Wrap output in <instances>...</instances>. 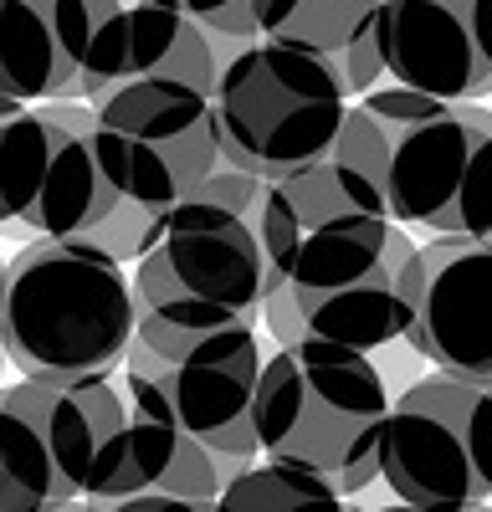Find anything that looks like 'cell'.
Returning a JSON list of instances; mask_svg holds the SVG:
<instances>
[{"label": "cell", "instance_id": "cell-1", "mask_svg": "<svg viewBox=\"0 0 492 512\" xmlns=\"http://www.w3.org/2000/svg\"><path fill=\"white\" fill-rule=\"evenodd\" d=\"M339 159L359 164L390 216L426 236H492V108L421 88H369L349 103Z\"/></svg>", "mask_w": 492, "mask_h": 512}, {"label": "cell", "instance_id": "cell-2", "mask_svg": "<svg viewBox=\"0 0 492 512\" xmlns=\"http://www.w3.org/2000/svg\"><path fill=\"white\" fill-rule=\"evenodd\" d=\"M139 333V287L82 236H31L6 262L0 349L21 374L123 369Z\"/></svg>", "mask_w": 492, "mask_h": 512}, {"label": "cell", "instance_id": "cell-3", "mask_svg": "<svg viewBox=\"0 0 492 512\" xmlns=\"http://www.w3.org/2000/svg\"><path fill=\"white\" fill-rule=\"evenodd\" d=\"M390 390L369 349L298 338L277 344L262 364L257 441L272 461L328 472L344 497L380 482V441L390 420Z\"/></svg>", "mask_w": 492, "mask_h": 512}, {"label": "cell", "instance_id": "cell-4", "mask_svg": "<svg viewBox=\"0 0 492 512\" xmlns=\"http://www.w3.org/2000/svg\"><path fill=\"white\" fill-rule=\"evenodd\" d=\"M349 72L339 52L257 36L216 77V134L236 169L282 180L334 154L349 113Z\"/></svg>", "mask_w": 492, "mask_h": 512}, {"label": "cell", "instance_id": "cell-5", "mask_svg": "<svg viewBox=\"0 0 492 512\" xmlns=\"http://www.w3.org/2000/svg\"><path fill=\"white\" fill-rule=\"evenodd\" d=\"M252 221L262 231L272 277H282L287 287L354 277L416 246L405 236L410 226L390 216L385 190L339 154L298 169V175L262 180Z\"/></svg>", "mask_w": 492, "mask_h": 512}, {"label": "cell", "instance_id": "cell-6", "mask_svg": "<svg viewBox=\"0 0 492 512\" xmlns=\"http://www.w3.org/2000/svg\"><path fill=\"white\" fill-rule=\"evenodd\" d=\"M267 272L272 262L257 221L195 190L164 216V236L134 272L139 313L180 328L257 323L267 303Z\"/></svg>", "mask_w": 492, "mask_h": 512}, {"label": "cell", "instance_id": "cell-7", "mask_svg": "<svg viewBox=\"0 0 492 512\" xmlns=\"http://www.w3.org/2000/svg\"><path fill=\"white\" fill-rule=\"evenodd\" d=\"M93 144L123 200L170 216L226 164L216 103L185 77H139L93 103Z\"/></svg>", "mask_w": 492, "mask_h": 512}, {"label": "cell", "instance_id": "cell-8", "mask_svg": "<svg viewBox=\"0 0 492 512\" xmlns=\"http://www.w3.org/2000/svg\"><path fill=\"white\" fill-rule=\"evenodd\" d=\"M380 482L421 512H472L492 497V379L405 384L380 441Z\"/></svg>", "mask_w": 492, "mask_h": 512}, {"label": "cell", "instance_id": "cell-9", "mask_svg": "<svg viewBox=\"0 0 492 512\" xmlns=\"http://www.w3.org/2000/svg\"><path fill=\"white\" fill-rule=\"evenodd\" d=\"M262 338L257 323L180 328L139 313V333L123 369H139L170 390L180 420L221 456H262L257 390H262Z\"/></svg>", "mask_w": 492, "mask_h": 512}, {"label": "cell", "instance_id": "cell-10", "mask_svg": "<svg viewBox=\"0 0 492 512\" xmlns=\"http://www.w3.org/2000/svg\"><path fill=\"white\" fill-rule=\"evenodd\" d=\"M123 395H129V420H123V431L108 441V451L93 466L88 492H82L88 507L108 512L123 497L159 487V492L185 497L195 512H205L221 502L226 482L241 466H252V456H221L205 446L180 420L170 390L159 379H149L139 369H123Z\"/></svg>", "mask_w": 492, "mask_h": 512}, {"label": "cell", "instance_id": "cell-11", "mask_svg": "<svg viewBox=\"0 0 492 512\" xmlns=\"http://www.w3.org/2000/svg\"><path fill=\"white\" fill-rule=\"evenodd\" d=\"M405 344L446 374L492 379V236H431L405 256Z\"/></svg>", "mask_w": 492, "mask_h": 512}, {"label": "cell", "instance_id": "cell-12", "mask_svg": "<svg viewBox=\"0 0 492 512\" xmlns=\"http://www.w3.org/2000/svg\"><path fill=\"white\" fill-rule=\"evenodd\" d=\"M369 26L385 52V82L451 103L492 93V0H380Z\"/></svg>", "mask_w": 492, "mask_h": 512}, {"label": "cell", "instance_id": "cell-13", "mask_svg": "<svg viewBox=\"0 0 492 512\" xmlns=\"http://www.w3.org/2000/svg\"><path fill=\"white\" fill-rule=\"evenodd\" d=\"M241 47H246L241 36L211 31L190 11L154 6V0H134V6H118L113 21L103 26L88 67H82L77 98L98 103L113 88L139 82V77H185V82H195V88L216 93L221 67Z\"/></svg>", "mask_w": 492, "mask_h": 512}, {"label": "cell", "instance_id": "cell-14", "mask_svg": "<svg viewBox=\"0 0 492 512\" xmlns=\"http://www.w3.org/2000/svg\"><path fill=\"white\" fill-rule=\"evenodd\" d=\"M416 251V246H410ZM395 251L380 267L334 277L318 287H287L267 272V303L262 323L272 328L277 344H298V338H323V344H349V349H380L405 333L410 303H405V256Z\"/></svg>", "mask_w": 492, "mask_h": 512}, {"label": "cell", "instance_id": "cell-15", "mask_svg": "<svg viewBox=\"0 0 492 512\" xmlns=\"http://www.w3.org/2000/svg\"><path fill=\"white\" fill-rule=\"evenodd\" d=\"M0 400L26 410L36 431L47 436L67 487L82 497L98 456L129 420V395H123L118 369H72V374H26L21 384L0 390Z\"/></svg>", "mask_w": 492, "mask_h": 512}, {"label": "cell", "instance_id": "cell-16", "mask_svg": "<svg viewBox=\"0 0 492 512\" xmlns=\"http://www.w3.org/2000/svg\"><path fill=\"white\" fill-rule=\"evenodd\" d=\"M62 98V47L36 0H0V118Z\"/></svg>", "mask_w": 492, "mask_h": 512}, {"label": "cell", "instance_id": "cell-17", "mask_svg": "<svg viewBox=\"0 0 492 512\" xmlns=\"http://www.w3.org/2000/svg\"><path fill=\"white\" fill-rule=\"evenodd\" d=\"M72 502L77 492L67 487L36 420L0 400V512H52Z\"/></svg>", "mask_w": 492, "mask_h": 512}, {"label": "cell", "instance_id": "cell-18", "mask_svg": "<svg viewBox=\"0 0 492 512\" xmlns=\"http://www.w3.org/2000/svg\"><path fill=\"white\" fill-rule=\"evenodd\" d=\"M339 502H344V487L328 472L267 456V466H241L216 507L226 512H334Z\"/></svg>", "mask_w": 492, "mask_h": 512}, {"label": "cell", "instance_id": "cell-19", "mask_svg": "<svg viewBox=\"0 0 492 512\" xmlns=\"http://www.w3.org/2000/svg\"><path fill=\"white\" fill-rule=\"evenodd\" d=\"M380 0H252L257 31L272 41H303L318 52H344Z\"/></svg>", "mask_w": 492, "mask_h": 512}, {"label": "cell", "instance_id": "cell-20", "mask_svg": "<svg viewBox=\"0 0 492 512\" xmlns=\"http://www.w3.org/2000/svg\"><path fill=\"white\" fill-rule=\"evenodd\" d=\"M52 21V36L62 47V98H77V82H82V67H88L93 47L103 26L113 21L118 0H36Z\"/></svg>", "mask_w": 492, "mask_h": 512}, {"label": "cell", "instance_id": "cell-21", "mask_svg": "<svg viewBox=\"0 0 492 512\" xmlns=\"http://www.w3.org/2000/svg\"><path fill=\"white\" fill-rule=\"evenodd\" d=\"M205 26H211V31H226V36H241V41H257V36H262V31H257L252 0H231V6L211 11V16H205Z\"/></svg>", "mask_w": 492, "mask_h": 512}, {"label": "cell", "instance_id": "cell-22", "mask_svg": "<svg viewBox=\"0 0 492 512\" xmlns=\"http://www.w3.org/2000/svg\"><path fill=\"white\" fill-rule=\"evenodd\" d=\"M108 512H195L185 497H175V492H159V487H149V492H134V497H123V502H113Z\"/></svg>", "mask_w": 492, "mask_h": 512}, {"label": "cell", "instance_id": "cell-23", "mask_svg": "<svg viewBox=\"0 0 492 512\" xmlns=\"http://www.w3.org/2000/svg\"><path fill=\"white\" fill-rule=\"evenodd\" d=\"M154 6H175V11H190V16H211V11H221V6H231V0H154Z\"/></svg>", "mask_w": 492, "mask_h": 512}, {"label": "cell", "instance_id": "cell-24", "mask_svg": "<svg viewBox=\"0 0 492 512\" xmlns=\"http://www.w3.org/2000/svg\"><path fill=\"white\" fill-rule=\"evenodd\" d=\"M0 292H6V262H0Z\"/></svg>", "mask_w": 492, "mask_h": 512}]
</instances>
